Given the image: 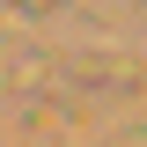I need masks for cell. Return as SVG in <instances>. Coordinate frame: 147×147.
I'll return each instance as SVG.
<instances>
[{
	"mask_svg": "<svg viewBox=\"0 0 147 147\" xmlns=\"http://www.w3.org/2000/svg\"><path fill=\"white\" fill-rule=\"evenodd\" d=\"M15 7H52V0H15Z\"/></svg>",
	"mask_w": 147,
	"mask_h": 147,
	"instance_id": "1",
	"label": "cell"
}]
</instances>
